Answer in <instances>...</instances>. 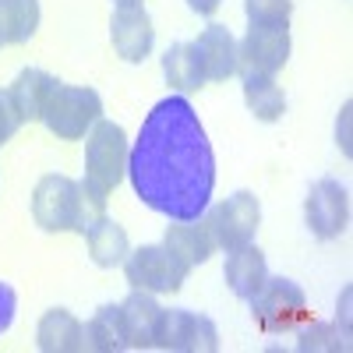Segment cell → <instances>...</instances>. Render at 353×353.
Instances as JSON below:
<instances>
[{"label": "cell", "mask_w": 353, "mask_h": 353, "mask_svg": "<svg viewBox=\"0 0 353 353\" xmlns=\"http://www.w3.org/2000/svg\"><path fill=\"white\" fill-rule=\"evenodd\" d=\"M128 181L152 212L166 219L205 216L216 191V152L184 96L159 99L131 141Z\"/></svg>", "instance_id": "6da1fadb"}, {"label": "cell", "mask_w": 353, "mask_h": 353, "mask_svg": "<svg viewBox=\"0 0 353 353\" xmlns=\"http://www.w3.org/2000/svg\"><path fill=\"white\" fill-rule=\"evenodd\" d=\"M103 121V99L88 85H53V92L43 106V124L61 141H78Z\"/></svg>", "instance_id": "7a4b0ae2"}, {"label": "cell", "mask_w": 353, "mask_h": 353, "mask_svg": "<svg viewBox=\"0 0 353 353\" xmlns=\"http://www.w3.org/2000/svg\"><path fill=\"white\" fill-rule=\"evenodd\" d=\"M128 156H131V141L124 128L113 121H96L85 141V181L110 194L128 176Z\"/></svg>", "instance_id": "3957f363"}, {"label": "cell", "mask_w": 353, "mask_h": 353, "mask_svg": "<svg viewBox=\"0 0 353 353\" xmlns=\"http://www.w3.org/2000/svg\"><path fill=\"white\" fill-rule=\"evenodd\" d=\"M248 304H251V314L258 321V329L269 332V336L293 332L297 325L307 321V297H304V290L293 279H286V276L265 279V286L254 293Z\"/></svg>", "instance_id": "277c9868"}, {"label": "cell", "mask_w": 353, "mask_h": 353, "mask_svg": "<svg viewBox=\"0 0 353 353\" xmlns=\"http://www.w3.org/2000/svg\"><path fill=\"white\" fill-rule=\"evenodd\" d=\"M188 272L191 269L166 244H141L124 258V276L131 290H145V293H176L184 286Z\"/></svg>", "instance_id": "5b68a950"}, {"label": "cell", "mask_w": 353, "mask_h": 353, "mask_svg": "<svg viewBox=\"0 0 353 353\" xmlns=\"http://www.w3.org/2000/svg\"><path fill=\"white\" fill-rule=\"evenodd\" d=\"M205 223L212 230L216 248H223V251L251 244L254 233H258V223H261V201L251 191H233L230 198H223L216 209L205 216Z\"/></svg>", "instance_id": "8992f818"}, {"label": "cell", "mask_w": 353, "mask_h": 353, "mask_svg": "<svg viewBox=\"0 0 353 353\" xmlns=\"http://www.w3.org/2000/svg\"><path fill=\"white\" fill-rule=\"evenodd\" d=\"M78 212V181L64 173H46L32 191V219L46 233H68L74 230Z\"/></svg>", "instance_id": "52a82bcc"}, {"label": "cell", "mask_w": 353, "mask_h": 353, "mask_svg": "<svg viewBox=\"0 0 353 353\" xmlns=\"http://www.w3.org/2000/svg\"><path fill=\"white\" fill-rule=\"evenodd\" d=\"M304 223L318 241H336L350 223V194L339 181L321 176L304 198Z\"/></svg>", "instance_id": "ba28073f"}, {"label": "cell", "mask_w": 353, "mask_h": 353, "mask_svg": "<svg viewBox=\"0 0 353 353\" xmlns=\"http://www.w3.org/2000/svg\"><path fill=\"white\" fill-rule=\"evenodd\" d=\"M156 346L176 350V353H216L219 350V329L212 318H205L188 307L163 311V325Z\"/></svg>", "instance_id": "9c48e42d"}, {"label": "cell", "mask_w": 353, "mask_h": 353, "mask_svg": "<svg viewBox=\"0 0 353 353\" xmlns=\"http://www.w3.org/2000/svg\"><path fill=\"white\" fill-rule=\"evenodd\" d=\"M241 74H276L290 61V25H251L237 43Z\"/></svg>", "instance_id": "30bf717a"}, {"label": "cell", "mask_w": 353, "mask_h": 353, "mask_svg": "<svg viewBox=\"0 0 353 353\" xmlns=\"http://www.w3.org/2000/svg\"><path fill=\"white\" fill-rule=\"evenodd\" d=\"M110 43H113L121 61L141 64L156 46V28H152L149 11H145L141 4L138 8H117L113 21H110Z\"/></svg>", "instance_id": "8fae6325"}, {"label": "cell", "mask_w": 353, "mask_h": 353, "mask_svg": "<svg viewBox=\"0 0 353 353\" xmlns=\"http://www.w3.org/2000/svg\"><path fill=\"white\" fill-rule=\"evenodd\" d=\"M121 307V332H124V343L131 350H149L156 346L159 339V325H163V311L156 293H145V290H131V297Z\"/></svg>", "instance_id": "7c38bea8"}, {"label": "cell", "mask_w": 353, "mask_h": 353, "mask_svg": "<svg viewBox=\"0 0 353 353\" xmlns=\"http://www.w3.org/2000/svg\"><path fill=\"white\" fill-rule=\"evenodd\" d=\"M194 53L205 81H226L230 74L241 71V57H237V39L226 25H209L205 32L194 39Z\"/></svg>", "instance_id": "4fadbf2b"}, {"label": "cell", "mask_w": 353, "mask_h": 353, "mask_svg": "<svg viewBox=\"0 0 353 353\" xmlns=\"http://www.w3.org/2000/svg\"><path fill=\"white\" fill-rule=\"evenodd\" d=\"M223 279H226V286L237 293L241 301H251L254 293L265 286V279H269V265H265L261 248L254 241L251 244H241V248H230L226 251Z\"/></svg>", "instance_id": "5bb4252c"}, {"label": "cell", "mask_w": 353, "mask_h": 353, "mask_svg": "<svg viewBox=\"0 0 353 353\" xmlns=\"http://www.w3.org/2000/svg\"><path fill=\"white\" fill-rule=\"evenodd\" d=\"M163 244L181 258L188 269L205 265L212 258V251H216L212 230H209V223H205V216H198V219H173V226H166Z\"/></svg>", "instance_id": "9a60e30c"}, {"label": "cell", "mask_w": 353, "mask_h": 353, "mask_svg": "<svg viewBox=\"0 0 353 353\" xmlns=\"http://www.w3.org/2000/svg\"><path fill=\"white\" fill-rule=\"evenodd\" d=\"M53 85H57V78L46 74L43 68H25V71H18V78H14L11 88H8V96H11L18 117H21V124L43 121V106H46V99H50V92H53Z\"/></svg>", "instance_id": "2e32d148"}, {"label": "cell", "mask_w": 353, "mask_h": 353, "mask_svg": "<svg viewBox=\"0 0 353 353\" xmlns=\"http://www.w3.org/2000/svg\"><path fill=\"white\" fill-rule=\"evenodd\" d=\"M36 343H39L43 353H81V350H85L81 321H78L68 307H50V311L39 318Z\"/></svg>", "instance_id": "e0dca14e"}, {"label": "cell", "mask_w": 353, "mask_h": 353, "mask_svg": "<svg viewBox=\"0 0 353 353\" xmlns=\"http://www.w3.org/2000/svg\"><path fill=\"white\" fill-rule=\"evenodd\" d=\"M244 103L254 113V121H261V124H276L286 113V96L272 74H251L248 71L244 74Z\"/></svg>", "instance_id": "ac0fdd59"}, {"label": "cell", "mask_w": 353, "mask_h": 353, "mask_svg": "<svg viewBox=\"0 0 353 353\" xmlns=\"http://www.w3.org/2000/svg\"><path fill=\"white\" fill-rule=\"evenodd\" d=\"M163 74H166V85L176 88V92H198L205 85V74H201V64H198V53H194V43H173L166 53H163Z\"/></svg>", "instance_id": "d6986e66"}, {"label": "cell", "mask_w": 353, "mask_h": 353, "mask_svg": "<svg viewBox=\"0 0 353 353\" xmlns=\"http://www.w3.org/2000/svg\"><path fill=\"white\" fill-rule=\"evenodd\" d=\"M81 336H85V350H88V353H117V350H128L124 332H121V307H117V304H103V307L81 325Z\"/></svg>", "instance_id": "ffe728a7"}, {"label": "cell", "mask_w": 353, "mask_h": 353, "mask_svg": "<svg viewBox=\"0 0 353 353\" xmlns=\"http://www.w3.org/2000/svg\"><path fill=\"white\" fill-rule=\"evenodd\" d=\"M88 241V254H92V261L99 265V269H113V265H124L131 244H128V230L121 223L113 219H103L96 223L92 230L85 233Z\"/></svg>", "instance_id": "44dd1931"}, {"label": "cell", "mask_w": 353, "mask_h": 353, "mask_svg": "<svg viewBox=\"0 0 353 353\" xmlns=\"http://www.w3.org/2000/svg\"><path fill=\"white\" fill-rule=\"evenodd\" d=\"M0 25L11 46H21L39 28V0H0Z\"/></svg>", "instance_id": "7402d4cb"}, {"label": "cell", "mask_w": 353, "mask_h": 353, "mask_svg": "<svg viewBox=\"0 0 353 353\" xmlns=\"http://www.w3.org/2000/svg\"><path fill=\"white\" fill-rule=\"evenodd\" d=\"M106 219V191H99L96 184L81 181L78 184V212H74V233H85L92 230L96 223Z\"/></svg>", "instance_id": "603a6c76"}, {"label": "cell", "mask_w": 353, "mask_h": 353, "mask_svg": "<svg viewBox=\"0 0 353 353\" xmlns=\"http://www.w3.org/2000/svg\"><path fill=\"white\" fill-rule=\"evenodd\" d=\"M346 332H339L336 325H329V321H311V325L301 332V343L297 350H311V353H332V350H346Z\"/></svg>", "instance_id": "cb8c5ba5"}, {"label": "cell", "mask_w": 353, "mask_h": 353, "mask_svg": "<svg viewBox=\"0 0 353 353\" xmlns=\"http://www.w3.org/2000/svg\"><path fill=\"white\" fill-rule=\"evenodd\" d=\"M244 14L251 25H290L293 0H244Z\"/></svg>", "instance_id": "d4e9b609"}, {"label": "cell", "mask_w": 353, "mask_h": 353, "mask_svg": "<svg viewBox=\"0 0 353 353\" xmlns=\"http://www.w3.org/2000/svg\"><path fill=\"white\" fill-rule=\"evenodd\" d=\"M18 128H21V117H18L11 96H8V88H0V149H4V145L14 138Z\"/></svg>", "instance_id": "484cf974"}, {"label": "cell", "mask_w": 353, "mask_h": 353, "mask_svg": "<svg viewBox=\"0 0 353 353\" xmlns=\"http://www.w3.org/2000/svg\"><path fill=\"white\" fill-rule=\"evenodd\" d=\"M14 311H18V293H14L8 283H0V336L11 329Z\"/></svg>", "instance_id": "4316f807"}, {"label": "cell", "mask_w": 353, "mask_h": 353, "mask_svg": "<svg viewBox=\"0 0 353 353\" xmlns=\"http://www.w3.org/2000/svg\"><path fill=\"white\" fill-rule=\"evenodd\" d=\"M339 117H343V131L336 128V138H339V145H343V152L350 156V103L343 106V113H339Z\"/></svg>", "instance_id": "83f0119b"}, {"label": "cell", "mask_w": 353, "mask_h": 353, "mask_svg": "<svg viewBox=\"0 0 353 353\" xmlns=\"http://www.w3.org/2000/svg\"><path fill=\"white\" fill-rule=\"evenodd\" d=\"M223 4V0H188V8L194 11V14H205V18H209V14H216V8Z\"/></svg>", "instance_id": "f1b7e54d"}, {"label": "cell", "mask_w": 353, "mask_h": 353, "mask_svg": "<svg viewBox=\"0 0 353 353\" xmlns=\"http://www.w3.org/2000/svg\"><path fill=\"white\" fill-rule=\"evenodd\" d=\"M141 0H113V8H138Z\"/></svg>", "instance_id": "f546056e"}, {"label": "cell", "mask_w": 353, "mask_h": 353, "mask_svg": "<svg viewBox=\"0 0 353 353\" xmlns=\"http://www.w3.org/2000/svg\"><path fill=\"white\" fill-rule=\"evenodd\" d=\"M0 46H8V36H4V25H0Z\"/></svg>", "instance_id": "4dcf8cb0"}]
</instances>
